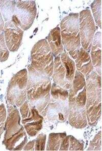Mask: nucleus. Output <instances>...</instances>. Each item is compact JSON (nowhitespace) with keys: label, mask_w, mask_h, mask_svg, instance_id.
I'll use <instances>...</instances> for the list:
<instances>
[{"label":"nucleus","mask_w":102,"mask_h":151,"mask_svg":"<svg viewBox=\"0 0 102 151\" xmlns=\"http://www.w3.org/2000/svg\"><path fill=\"white\" fill-rule=\"evenodd\" d=\"M86 102L85 105L87 123L96 126L101 117V76L94 70L85 78Z\"/></svg>","instance_id":"20e7f679"},{"label":"nucleus","mask_w":102,"mask_h":151,"mask_svg":"<svg viewBox=\"0 0 102 151\" xmlns=\"http://www.w3.org/2000/svg\"><path fill=\"white\" fill-rule=\"evenodd\" d=\"M61 40L65 53L74 60L82 47L80 36L79 13L69 14L60 23Z\"/></svg>","instance_id":"39448f33"},{"label":"nucleus","mask_w":102,"mask_h":151,"mask_svg":"<svg viewBox=\"0 0 102 151\" xmlns=\"http://www.w3.org/2000/svg\"><path fill=\"white\" fill-rule=\"evenodd\" d=\"M28 70H19L11 78L8 85L6 98L8 103L20 108L27 100Z\"/></svg>","instance_id":"1a4fd4ad"},{"label":"nucleus","mask_w":102,"mask_h":151,"mask_svg":"<svg viewBox=\"0 0 102 151\" xmlns=\"http://www.w3.org/2000/svg\"><path fill=\"white\" fill-rule=\"evenodd\" d=\"M37 14L35 1H18L11 21L24 31L31 28Z\"/></svg>","instance_id":"9b49d317"},{"label":"nucleus","mask_w":102,"mask_h":151,"mask_svg":"<svg viewBox=\"0 0 102 151\" xmlns=\"http://www.w3.org/2000/svg\"><path fill=\"white\" fill-rule=\"evenodd\" d=\"M4 27V21L2 17V13L0 10V34L3 32Z\"/></svg>","instance_id":"a878e982"},{"label":"nucleus","mask_w":102,"mask_h":151,"mask_svg":"<svg viewBox=\"0 0 102 151\" xmlns=\"http://www.w3.org/2000/svg\"><path fill=\"white\" fill-rule=\"evenodd\" d=\"M66 133H52L49 134L47 145V151H59L63 140L66 137Z\"/></svg>","instance_id":"f3484780"},{"label":"nucleus","mask_w":102,"mask_h":151,"mask_svg":"<svg viewBox=\"0 0 102 151\" xmlns=\"http://www.w3.org/2000/svg\"><path fill=\"white\" fill-rule=\"evenodd\" d=\"M91 12L93 13V18L94 19L95 24L100 28H101V19H102V1H94L91 4Z\"/></svg>","instance_id":"6ab92c4d"},{"label":"nucleus","mask_w":102,"mask_h":151,"mask_svg":"<svg viewBox=\"0 0 102 151\" xmlns=\"http://www.w3.org/2000/svg\"><path fill=\"white\" fill-rule=\"evenodd\" d=\"M47 135L45 134L38 135L36 139H35L34 151H45Z\"/></svg>","instance_id":"b1692460"},{"label":"nucleus","mask_w":102,"mask_h":151,"mask_svg":"<svg viewBox=\"0 0 102 151\" xmlns=\"http://www.w3.org/2000/svg\"><path fill=\"white\" fill-rule=\"evenodd\" d=\"M101 137V131H100L91 141L89 147L87 148V151H102Z\"/></svg>","instance_id":"4be33fe9"},{"label":"nucleus","mask_w":102,"mask_h":151,"mask_svg":"<svg viewBox=\"0 0 102 151\" xmlns=\"http://www.w3.org/2000/svg\"><path fill=\"white\" fill-rule=\"evenodd\" d=\"M46 40L54 57L63 52L64 47L61 40L60 27H56L52 29Z\"/></svg>","instance_id":"dca6fc26"},{"label":"nucleus","mask_w":102,"mask_h":151,"mask_svg":"<svg viewBox=\"0 0 102 151\" xmlns=\"http://www.w3.org/2000/svg\"><path fill=\"white\" fill-rule=\"evenodd\" d=\"M86 83L84 76L76 70L72 87L68 90V122L76 129L85 128L87 120L85 105Z\"/></svg>","instance_id":"f257e3e1"},{"label":"nucleus","mask_w":102,"mask_h":151,"mask_svg":"<svg viewBox=\"0 0 102 151\" xmlns=\"http://www.w3.org/2000/svg\"><path fill=\"white\" fill-rule=\"evenodd\" d=\"M75 72V61L65 52H63L54 59L52 76L56 84L69 90L72 87Z\"/></svg>","instance_id":"6e6552de"},{"label":"nucleus","mask_w":102,"mask_h":151,"mask_svg":"<svg viewBox=\"0 0 102 151\" xmlns=\"http://www.w3.org/2000/svg\"><path fill=\"white\" fill-rule=\"evenodd\" d=\"M15 1L0 0V10L4 21H11L16 7Z\"/></svg>","instance_id":"a211bd4d"},{"label":"nucleus","mask_w":102,"mask_h":151,"mask_svg":"<svg viewBox=\"0 0 102 151\" xmlns=\"http://www.w3.org/2000/svg\"><path fill=\"white\" fill-rule=\"evenodd\" d=\"M9 55V51L6 45L4 32H3L1 34H0V62L4 63L8 59Z\"/></svg>","instance_id":"aec40b11"},{"label":"nucleus","mask_w":102,"mask_h":151,"mask_svg":"<svg viewBox=\"0 0 102 151\" xmlns=\"http://www.w3.org/2000/svg\"><path fill=\"white\" fill-rule=\"evenodd\" d=\"M84 143L72 135H68V151H83Z\"/></svg>","instance_id":"412c9836"},{"label":"nucleus","mask_w":102,"mask_h":151,"mask_svg":"<svg viewBox=\"0 0 102 151\" xmlns=\"http://www.w3.org/2000/svg\"><path fill=\"white\" fill-rule=\"evenodd\" d=\"M35 149V140L29 142L23 147V151H34Z\"/></svg>","instance_id":"393cba45"},{"label":"nucleus","mask_w":102,"mask_h":151,"mask_svg":"<svg viewBox=\"0 0 102 151\" xmlns=\"http://www.w3.org/2000/svg\"><path fill=\"white\" fill-rule=\"evenodd\" d=\"M3 32L8 50L11 52H17L22 42L24 31L10 21L5 22Z\"/></svg>","instance_id":"ddd939ff"},{"label":"nucleus","mask_w":102,"mask_h":151,"mask_svg":"<svg viewBox=\"0 0 102 151\" xmlns=\"http://www.w3.org/2000/svg\"><path fill=\"white\" fill-rule=\"evenodd\" d=\"M68 90L53 83L47 116L49 121L64 123L68 119Z\"/></svg>","instance_id":"423d86ee"},{"label":"nucleus","mask_w":102,"mask_h":151,"mask_svg":"<svg viewBox=\"0 0 102 151\" xmlns=\"http://www.w3.org/2000/svg\"><path fill=\"white\" fill-rule=\"evenodd\" d=\"M75 60L77 70L81 73L85 78L95 70L89 53L83 49L82 47L80 48Z\"/></svg>","instance_id":"2eb2a0df"},{"label":"nucleus","mask_w":102,"mask_h":151,"mask_svg":"<svg viewBox=\"0 0 102 151\" xmlns=\"http://www.w3.org/2000/svg\"><path fill=\"white\" fill-rule=\"evenodd\" d=\"M31 66L42 75L51 77L54 69V56L46 39L38 41L31 52Z\"/></svg>","instance_id":"0eeeda50"},{"label":"nucleus","mask_w":102,"mask_h":151,"mask_svg":"<svg viewBox=\"0 0 102 151\" xmlns=\"http://www.w3.org/2000/svg\"><path fill=\"white\" fill-rule=\"evenodd\" d=\"M102 35L101 32H96L93 40L91 49V57L96 72L101 76L102 72Z\"/></svg>","instance_id":"4468645a"},{"label":"nucleus","mask_w":102,"mask_h":151,"mask_svg":"<svg viewBox=\"0 0 102 151\" xmlns=\"http://www.w3.org/2000/svg\"><path fill=\"white\" fill-rule=\"evenodd\" d=\"M17 108L7 104V114L5 126V133L3 144L9 151H22L28 138Z\"/></svg>","instance_id":"7ed1b4c3"},{"label":"nucleus","mask_w":102,"mask_h":151,"mask_svg":"<svg viewBox=\"0 0 102 151\" xmlns=\"http://www.w3.org/2000/svg\"><path fill=\"white\" fill-rule=\"evenodd\" d=\"M19 108L21 122L26 132L31 137L36 136L42 129L44 117L27 100Z\"/></svg>","instance_id":"9d476101"},{"label":"nucleus","mask_w":102,"mask_h":151,"mask_svg":"<svg viewBox=\"0 0 102 151\" xmlns=\"http://www.w3.org/2000/svg\"><path fill=\"white\" fill-rule=\"evenodd\" d=\"M7 117V111L4 104L0 105V139L5 129Z\"/></svg>","instance_id":"5701e85b"},{"label":"nucleus","mask_w":102,"mask_h":151,"mask_svg":"<svg viewBox=\"0 0 102 151\" xmlns=\"http://www.w3.org/2000/svg\"><path fill=\"white\" fill-rule=\"evenodd\" d=\"M79 31L81 47L88 53L96 31V26L91 12L83 10L79 14Z\"/></svg>","instance_id":"f8f14e48"},{"label":"nucleus","mask_w":102,"mask_h":151,"mask_svg":"<svg viewBox=\"0 0 102 151\" xmlns=\"http://www.w3.org/2000/svg\"><path fill=\"white\" fill-rule=\"evenodd\" d=\"M51 87L52 83L50 77L40 74L31 64L29 65L27 100L36 107L44 117L47 116Z\"/></svg>","instance_id":"f03ea898"}]
</instances>
